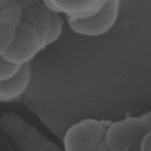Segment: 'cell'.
<instances>
[{
    "mask_svg": "<svg viewBox=\"0 0 151 151\" xmlns=\"http://www.w3.org/2000/svg\"><path fill=\"white\" fill-rule=\"evenodd\" d=\"M151 131V110L110 122L104 143L111 151H139L143 138Z\"/></svg>",
    "mask_w": 151,
    "mask_h": 151,
    "instance_id": "1",
    "label": "cell"
},
{
    "mask_svg": "<svg viewBox=\"0 0 151 151\" xmlns=\"http://www.w3.org/2000/svg\"><path fill=\"white\" fill-rule=\"evenodd\" d=\"M22 6V20L32 24L42 35L47 46L59 40L63 34L65 17L51 9L44 0H19Z\"/></svg>",
    "mask_w": 151,
    "mask_h": 151,
    "instance_id": "2",
    "label": "cell"
},
{
    "mask_svg": "<svg viewBox=\"0 0 151 151\" xmlns=\"http://www.w3.org/2000/svg\"><path fill=\"white\" fill-rule=\"evenodd\" d=\"M109 120L84 118L72 124L64 133V151H98L104 143Z\"/></svg>",
    "mask_w": 151,
    "mask_h": 151,
    "instance_id": "3",
    "label": "cell"
},
{
    "mask_svg": "<svg viewBox=\"0 0 151 151\" xmlns=\"http://www.w3.org/2000/svg\"><path fill=\"white\" fill-rule=\"evenodd\" d=\"M45 48L46 45L40 32L32 24L21 20L13 42L0 55L9 64L22 67L32 64L35 57Z\"/></svg>",
    "mask_w": 151,
    "mask_h": 151,
    "instance_id": "4",
    "label": "cell"
},
{
    "mask_svg": "<svg viewBox=\"0 0 151 151\" xmlns=\"http://www.w3.org/2000/svg\"><path fill=\"white\" fill-rule=\"evenodd\" d=\"M122 0H106L94 14L80 19H66L68 28L86 38H97L107 34L117 24L120 14Z\"/></svg>",
    "mask_w": 151,
    "mask_h": 151,
    "instance_id": "5",
    "label": "cell"
},
{
    "mask_svg": "<svg viewBox=\"0 0 151 151\" xmlns=\"http://www.w3.org/2000/svg\"><path fill=\"white\" fill-rule=\"evenodd\" d=\"M54 12L65 19H80L94 14L106 0H44Z\"/></svg>",
    "mask_w": 151,
    "mask_h": 151,
    "instance_id": "6",
    "label": "cell"
},
{
    "mask_svg": "<svg viewBox=\"0 0 151 151\" xmlns=\"http://www.w3.org/2000/svg\"><path fill=\"white\" fill-rule=\"evenodd\" d=\"M32 81V64L22 66L12 78L0 81V103H13L21 99Z\"/></svg>",
    "mask_w": 151,
    "mask_h": 151,
    "instance_id": "7",
    "label": "cell"
},
{
    "mask_svg": "<svg viewBox=\"0 0 151 151\" xmlns=\"http://www.w3.org/2000/svg\"><path fill=\"white\" fill-rule=\"evenodd\" d=\"M21 20L22 6L19 0H13L11 5L0 13V54L13 42Z\"/></svg>",
    "mask_w": 151,
    "mask_h": 151,
    "instance_id": "8",
    "label": "cell"
},
{
    "mask_svg": "<svg viewBox=\"0 0 151 151\" xmlns=\"http://www.w3.org/2000/svg\"><path fill=\"white\" fill-rule=\"evenodd\" d=\"M20 68L21 67H18V66L9 64L8 61H6L0 55V81H4V80L12 78L13 76H15L19 72Z\"/></svg>",
    "mask_w": 151,
    "mask_h": 151,
    "instance_id": "9",
    "label": "cell"
},
{
    "mask_svg": "<svg viewBox=\"0 0 151 151\" xmlns=\"http://www.w3.org/2000/svg\"><path fill=\"white\" fill-rule=\"evenodd\" d=\"M139 151H151V131L143 138Z\"/></svg>",
    "mask_w": 151,
    "mask_h": 151,
    "instance_id": "10",
    "label": "cell"
},
{
    "mask_svg": "<svg viewBox=\"0 0 151 151\" xmlns=\"http://www.w3.org/2000/svg\"><path fill=\"white\" fill-rule=\"evenodd\" d=\"M12 1H13V0H0V13H1L4 9H6V8L11 5Z\"/></svg>",
    "mask_w": 151,
    "mask_h": 151,
    "instance_id": "11",
    "label": "cell"
},
{
    "mask_svg": "<svg viewBox=\"0 0 151 151\" xmlns=\"http://www.w3.org/2000/svg\"><path fill=\"white\" fill-rule=\"evenodd\" d=\"M98 151H111V149H110L105 143H103V144L100 145V147L98 149Z\"/></svg>",
    "mask_w": 151,
    "mask_h": 151,
    "instance_id": "12",
    "label": "cell"
}]
</instances>
